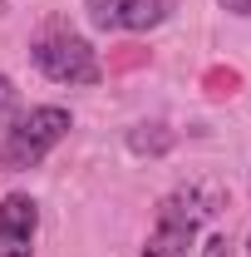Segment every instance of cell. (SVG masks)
<instances>
[{
  "label": "cell",
  "instance_id": "9c48e42d",
  "mask_svg": "<svg viewBox=\"0 0 251 257\" xmlns=\"http://www.w3.org/2000/svg\"><path fill=\"white\" fill-rule=\"evenodd\" d=\"M226 15H251V0H217Z\"/></svg>",
  "mask_w": 251,
  "mask_h": 257
},
{
  "label": "cell",
  "instance_id": "3957f363",
  "mask_svg": "<svg viewBox=\"0 0 251 257\" xmlns=\"http://www.w3.org/2000/svg\"><path fill=\"white\" fill-rule=\"evenodd\" d=\"M197 227H202V198L192 188H178L158 203L153 232L143 242V257H188L197 247Z\"/></svg>",
  "mask_w": 251,
  "mask_h": 257
},
{
  "label": "cell",
  "instance_id": "8992f818",
  "mask_svg": "<svg viewBox=\"0 0 251 257\" xmlns=\"http://www.w3.org/2000/svg\"><path fill=\"white\" fill-rule=\"evenodd\" d=\"M128 149H133V154H162V149H172V134L162 124H138L128 134Z\"/></svg>",
  "mask_w": 251,
  "mask_h": 257
},
{
  "label": "cell",
  "instance_id": "52a82bcc",
  "mask_svg": "<svg viewBox=\"0 0 251 257\" xmlns=\"http://www.w3.org/2000/svg\"><path fill=\"white\" fill-rule=\"evenodd\" d=\"M20 114H25V99H20V89H15V79L0 69V134L15 124Z\"/></svg>",
  "mask_w": 251,
  "mask_h": 257
},
{
  "label": "cell",
  "instance_id": "5b68a950",
  "mask_svg": "<svg viewBox=\"0 0 251 257\" xmlns=\"http://www.w3.org/2000/svg\"><path fill=\"white\" fill-rule=\"evenodd\" d=\"M40 232V203L30 193H5L0 198V257H34Z\"/></svg>",
  "mask_w": 251,
  "mask_h": 257
},
{
  "label": "cell",
  "instance_id": "ba28073f",
  "mask_svg": "<svg viewBox=\"0 0 251 257\" xmlns=\"http://www.w3.org/2000/svg\"><path fill=\"white\" fill-rule=\"evenodd\" d=\"M202 257H236V247H232L226 232H207L202 237Z\"/></svg>",
  "mask_w": 251,
  "mask_h": 257
},
{
  "label": "cell",
  "instance_id": "277c9868",
  "mask_svg": "<svg viewBox=\"0 0 251 257\" xmlns=\"http://www.w3.org/2000/svg\"><path fill=\"white\" fill-rule=\"evenodd\" d=\"M178 10V0H84L89 25L104 35H148L168 25Z\"/></svg>",
  "mask_w": 251,
  "mask_h": 257
},
{
  "label": "cell",
  "instance_id": "7a4b0ae2",
  "mask_svg": "<svg viewBox=\"0 0 251 257\" xmlns=\"http://www.w3.org/2000/svg\"><path fill=\"white\" fill-rule=\"evenodd\" d=\"M69 128H74V119H69L64 104H34V109H25L15 124L0 134V168L20 173V168L44 163L50 149H60L69 139Z\"/></svg>",
  "mask_w": 251,
  "mask_h": 257
},
{
  "label": "cell",
  "instance_id": "6da1fadb",
  "mask_svg": "<svg viewBox=\"0 0 251 257\" xmlns=\"http://www.w3.org/2000/svg\"><path fill=\"white\" fill-rule=\"evenodd\" d=\"M30 64L50 79V84H69V89H94L104 79V64H98V50L74 30L69 20H44L30 40Z\"/></svg>",
  "mask_w": 251,
  "mask_h": 257
}]
</instances>
